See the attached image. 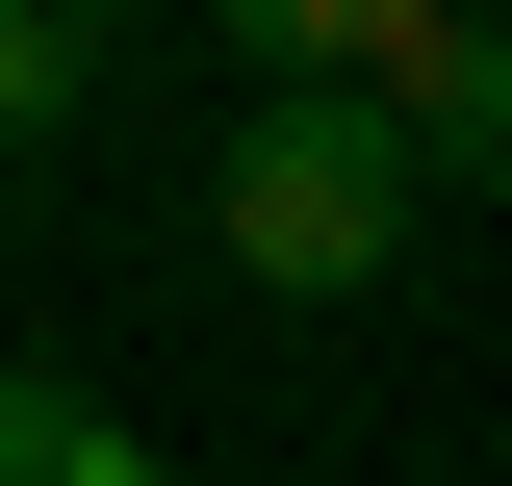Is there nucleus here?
Listing matches in <instances>:
<instances>
[{
	"mask_svg": "<svg viewBox=\"0 0 512 486\" xmlns=\"http://www.w3.org/2000/svg\"><path fill=\"white\" fill-rule=\"evenodd\" d=\"M359 103L436 180H512V26H461V0H359Z\"/></svg>",
	"mask_w": 512,
	"mask_h": 486,
	"instance_id": "nucleus-2",
	"label": "nucleus"
},
{
	"mask_svg": "<svg viewBox=\"0 0 512 486\" xmlns=\"http://www.w3.org/2000/svg\"><path fill=\"white\" fill-rule=\"evenodd\" d=\"M410 205H436V154L384 103H231V154H205V231H231V282H282V307H359L384 256H410Z\"/></svg>",
	"mask_w": 512,
	"mask_h": 486,
	"instance_id": "nucleus-1",
	"label": "nucleus"
},
{
	"mask_svg": "<svg viewBox=\"0 0 512 486\" xmlns=\"http://www.w3.org/2000/svg\"><path fill=\"white\" fill-rule=\"evenodd\" d=\"M103 103V0H0V128H77Z\"/></svg>",
	"mask_w": 512,
	"mask_h": 486,
	"instance_id": "nucleus-3",
	"label": "nucleus"
},
{
	"mask_svg": "<svg viewBox=\"0 0 512 486\" xmlns=\"http://www.w3.org/2000/svg\"><path fill=\"white\" fill-rule=\"evenodd\" d=\"M77 461H103V410H77L52 359H0V486H77Z\"/></svg>",
	"mask_w": 512,
	"mask_h": 486,
	"instance_id": "nucleus-4",
	"label": "nucleus"
}]
</instances>
